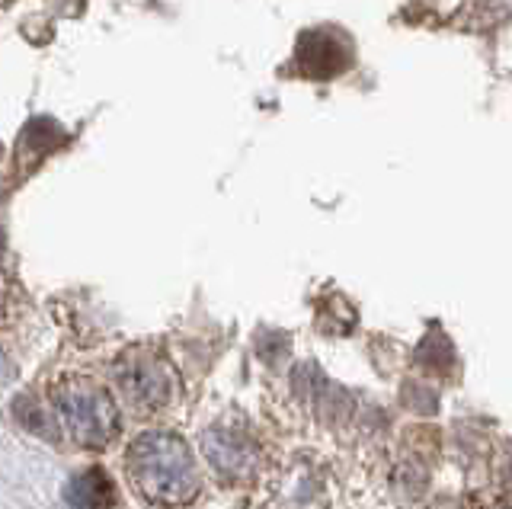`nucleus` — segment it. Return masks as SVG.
Here are the masks:
<instances>
[{"label":"nucleus","mask_w":512,"mask_h":509,"mask_svg":"<svg viewBox=\"0 0 512 509\" xmlns=\"http://www.w3.org/2000/svg\"><path fill=\"white\" fill-rule=\"evenodd\" d=\"M125 474L154 506H183L196 500L202 490L196 458L176 433L138 436L125 452Z\"/></svg>","instance_id":"obj_1"},{"label":"nucleus","mask_w":512,"mask_h":509,"mask_svg":"<svg viewBox=\"0 0 512 509\" xmlns=\"http://www.w3.org/2000/svg\"><path fill=\"white\" fill-rule=\"evenodd\" d=\"M52 413L80 449H106L119 436L122 420L109 388L93 375L68 372L52 385Z\"/></svg>","instance_id":"obj_2"},{"label":"nucleus","mask_w":512,"mask_h":509,"mask_svg":"<svg viewBox=\"0 0 512 509\" xmlns=\"http://www.w3.org/2000/svg\"><path fill=\"white\" fill-rule=\"evenodd\" d=\"M112 385L135 417H154L176 401L180 375L157 343H135L112 362Z\"/></svg>","instance_id":"obj_3"},{"label":"nucleus","mask_w":512,"mask_h":509,"mask_svg":"<svg viewBox=\"0 0 512 509\" xmlns=\"http://www.w3.org/2000/svg\"><path fill=\"white\" fill-rule=\"evenodd\" d=\"M356 65V42L340 26L304 29L295 42L292 71L304 81H333Z\"/></svg>","instance_id":"obj_4"},{"label":"nucleus","mask_w":512,"mask_h":509,"mask_svg":"<svg viewBox=\"0 0 512 509\" xmlns=\"http://www.w3.org/2000/svg\"><path fill=\"white\" fill-rule=\"evenodd\" d=\"M202 452L212 461V468L231 481H247L260 471V449L244 433L231 426H215L202 436Z\"/></svg>","instance_id":"obj_5"},{"label":"nucleus","mask_w":512,"mask_h":509,"mask_svg":"<svg viewBox=\"0 0 512 509\" xmlns=\"http://www.w3.org/2000/svg\"><path fill=\"white\" fill-rule=\"evenodd\" d=\"M64 141H68V132L55 119H32L16 141V164H20V170H36Z\"/></svg>","instance_id":"obj_6"},{"label":"nucleus","mask_w":512,"mask_h":509,"mask_svg":"<svg viewBox=\"0 0 512 509\" xmlns=\"http://www.w3.org/2000/svg\"><path fill=\"white\" fill-rule=\"evenodd\" d=\"M68 500L74 509H106L112 503V481L103 468H90L68 487Z\"/></svg>","instance_id":"obj_7"},{"label":"nucleus","mask_w":512,"mask_h":509,"mask_svg":"<svg viewBox=\"0 0 512 509\" xmlns=\"http://www.w3.org/2000/svg\"><path fill=\"white\" fill-rule=\"evenodd\" d=\"M356 327V308L343 292H327L317 298V330L327 337H343Z\"/></svg>","instance_id":"obj_8"},{"label":"nucleus","mask_w":512,"mask_h":509,"mask_svg":"<svg viewBox=\"0 0 512 509\" xmlns=\"http://www.w3.org/2000/svg\"><path fill=\"white\" fill-rule=\"evenodd\" d=\"M442 343H445V333H429V337L420 343V349H416V362L436 375L455 369V349H452V343L448 346H442Z\"/></svg>","instance_id":"obj_9"},{"label":"nucleus","mask_w":512,"mask_h":509,"mask_svg":"<svg viewBox=\"0 0 512 509\" xmlns=\"http://www.w3.org/2000/svg\"><path fill=\"white\" fill-rule=\"evenodd\" d=\"M16 314H20V311H16V301H13V295H10L7 285L0 282V333L13 327Z\"/></svg>","instance_id":"obj_10"},{"label":"nucleus","mask_w":512,"mask_h":509,"mask_svg":"<svg viewBox=\"0 0 512 509\" xmlns=\"http://www.w3.org/2000/svg\"><path fill=\"white\" fill-rule=\"evenodd\" d=\"M487 509H509V503H506V497H500V503H490Z\"/></svg>","instance_id":"obj_11"},{"label":"nucleus","mask_w":512,"mask_h":509,"mask_svg":"<svg viewBox=\"0 0 512 509\" xmlns=\"http://www.w3.org/2000/svg\"><path fill=\"white\" fill-rule=\"evenodd\" d=\"M7 375V365H4V356H0V378Z\"/></svg>","instance_id":"obj_12"},{"label":"nucleus","mask_w":512,"mask_h":509,"mask_svg":"<svg viewBox=\"0 0 512 509\" xmlns=\"http://www.w3.org/2000/svg\"><path fill=\"white\" fill-rule=\"evenodd\" d=\"M0 253H4V234H0Z\"/></svg>","instance_id":"obj_13"}]
</instances>
